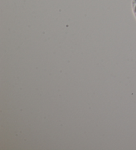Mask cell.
Returning a JSON list of instances; mask_svg holds the SVG:
<instances>
[{"instance_id": "cell-1", "label": "cell", "mask_w": 136, "mask_h": 150, "mask_svg": "<svg viewBox=\"0 0 136 150\" xmlns=\"http://www.w3.org/2000/svg\"><path fill=\"white\" fill-rule=\"evenodd\" d=\"M132 7L133 13V14H134L135 17L136 18V0H132Z\"/></svg>"}]
</instances>
